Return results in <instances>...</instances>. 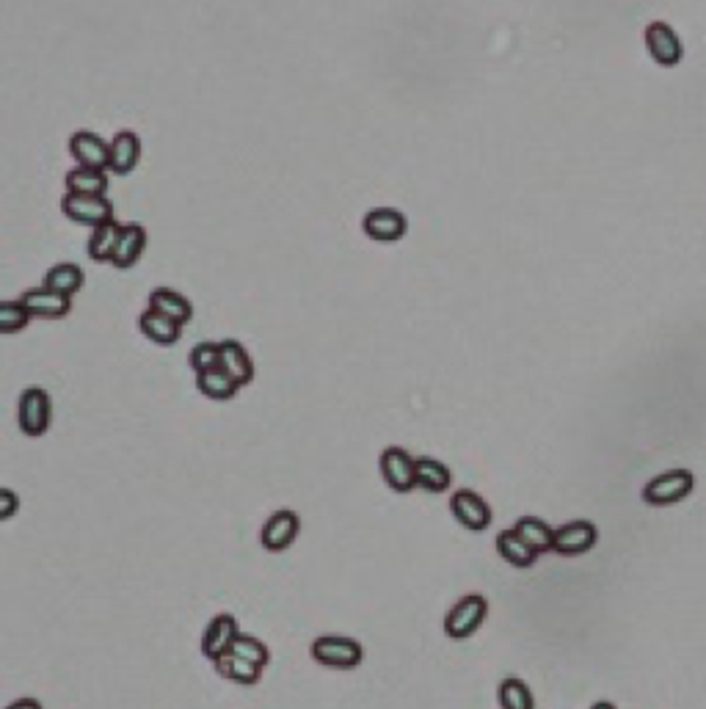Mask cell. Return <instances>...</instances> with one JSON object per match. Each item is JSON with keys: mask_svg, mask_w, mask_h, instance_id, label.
<instances>
[{"mask_svg": "<svg viewBox=\"0 0 706 709\" xmlns=\"http://www.w3.org/2000/svg\"><path fill=\"white\" fill-rule=\"evenodd\" d=\"M312 660L331 671H353L365 663V646L348 635H320L309 646Z\"/></svg>", "mask_w": 706, "mask_h": 709, "instance_id": "1", "label": "cell"}, {"mask_svg": "<svg viewBox=\"0 0 706 709\" xmlns=\"http://www.w3.org/2000/svg\"><path fill=\"white\" fill-rule=\"evenodd\" d=\"M17 425L28 439H39L50 431L53 425V398L42 387L23 389L17 401Z\"/></svg>", "mask_w": 706, "mask_h": 709, "instance_id": "2", "label": "cell"}, {"mask_svg": "<svg viewBox=\"0 0 706 709\" xmlns=\"http://www.w3.org/2000/svg\"><path fill=\"white\" fill-rule=\"evenodd\" d=\"M486 616H489L486 596H464V599H458L456 605L450 607V613L445 616V635L450 641H467V638H472L483 627Z\"/></svg>", "mask_w": 706, "mask_h": 709, "instance_id": "3", "label": "cell"}, {"mask_svg": "<svg viewBox=\"0 0 706 709\" xmlns=\"http://www.w3.org/2000/svg\"><path fill=\"white\" fill-rule=\"evenodd\" d=\"M695 475L690 469H671V472H662L657 478H651L643 486V500L654 508H668V505L682 503L684 497L693 494Z\"/></svg>", "mask_w": 706, "mask_h": 709, "instance_id": "4", "label": "cell"}, {"mask_svg": "<svg viewBox=\"0 0 706 709\" xmlns=\"http://www.w3.org/2000/svg\"><path fill=\"white\" fill-rule=\"evenodd\" d=\"M414 461L406 447H384L381 458H378V469H381V478L387 483L389 489L395 494H409L411 489H417L414 483Z\"/></svg>", "mask_w": 706, "mask_h": 709, "instance_id": "5", "label": "cell"}, {"mask_svg": "<svg viewBox=\"0 0 706 709\" xmlns=\"http://www.w3.org/2000/svg\"><path fill=\"white\" fill-rule=\"evenodd\" d=\"M61 213H64L72 224L94 229L114 218V205H111L108 196L64 194V199H61Z\"/></svg>", "mask_w": 706, "mask_h": 709, "instance_id": "6", "label": "cell"}, {"mask_svg": "<svg viewBox=\"0 0 706 709\" xmlns=\"http://www.w3.org/2000/svg\"><path fill=\"white\" fill-rule=\"evenodd\" d=\"M298 533H301V516L293 508H279L265 519L260 544L268 552H287L298 541Z\"/></svg>", "mask_w": 706, "mask_h": 709, "instance_id": "7", "label": "cell"}, {"mask_svg": "<svg viewBox=\"0 0 706 709\" xmlns=\"http://www.w3.org/2000/svg\"><path fill=\"white\" fill-rule=\"evenodd\" d=\"M362 229L370 241L398 243L409 232V218L403 216L398 207H373L362 218Z\"/></svg>", "mask_w": 706, "mask_h": 709, "instance_id": "8", "label": "cell"}, {"mask_svg": "<svg viewBox=\"0 0 706 709\" xmlns=\"http://www.w3.org/2000/svg\"><path fill=\"white\" fill-rule=\"evenodd\" d=\"M643 39H646V50H649L651 61L660 64V67L671 69L684 58L682 39H679V34L673 31L671 25L662 23V20H654V23L646 25Z\"/></svg>", "mask_w": 706, "mask_h": 709, "instance_id": "9", "label": "cell"}, {"mask_svg": "<svg viewBox=\"0 0 706 709\" xmlns=\"http://www.w3.org/2000/svg\"><path fill=\"white\" fill-rule=\"evenodd\" d=\"M599 541V530L588 519H577V522H566L563 527L555 530L552 538V552H558L563 558H577L591 552Z\"/></svg>", "mask_w": 706, "mask_h": 709, "instance_id": "10", "label": "cell"}, {"mask_svg": "<svg viewBox=\"0 0 706 709\" xmlns=\"http://www.w3.org/2000/svg\"><path fill=\"white\" fill-rule=\"evenodd\" d=\"M450 514L469 533H483L491 525V505L472 489H458L450 497Z\"/></svg>", "mask_w": 706, "mask_h": 709, "instance_id": "11", "label": "cell"}, {"mask_svg": "<svg viewBox=\"0 0 706 709\" xmlns=\"http://www.w3.org/2000/svg\"><path fill=\"white\" fill-rule=\"evenodd\" d=\"M69 155L75 166H86V169H105L111 163V141H105L103 136H97L92 130H78L69 136Z\"/></svg>", "mask_w": 706, "mask_h": 709, "instance_id": "12", "label": "cell"}, {"mask_svg": "<svg viewBox=\"0 0 706 709\" xmlns=\"http://www.w3.org/2000/svg\"><path fill=\"white\" fill-rule=\"evenodd\" d=\"M20 301L28 309V315L39 318V321H61V318H67L69 312H72V298L61 296V293L45 285L25 290Z\"/></svg>", "mask_w": 706, "mask_h": 709, "instance_id": "13", "label": "cell"}, {"mask_svg": "<svg viewBox=\"0 0 706 709\" xmlns=\"http://www.w3.org/2000/svg\"><path fill=\"white\" fill-rule=\"evenodd\" d=\"M238 618L232 613H218L216 618H210V624L205 627L202 635V654H205L210 663H216L218 657L232 652V643L238 638Z\"/></svg>", "mask_w": 706, "mask_h": 709, "instance_id": "14", "label": "cell"}, {"mask_svg": "<svg viewBox=\"0 0 706 709\" xmlns=\"http://www.w3.org/2000/svg\"><path fill=\"white\" fill-rule=\"evenodd\" d=\"M147 229L141 227V224H136V221H130V224H122V235H119V243H116V252L114 257H111V265L114 268H119V271H130V268H136L138 260L144 257V252H147Z\"/></svg>", "mask_w": 706, "mask_h": 709, "instance_id": "15", "label": "cell"}, {"mask_svg": "<svg viewBox=\"0 0 706 709\" xmlns=\"http://www.w3.org/2000/svg\"><path fill=\"white\" fill-rule=\"evenodd\" d=\"M141 138L133 130H119L111 138V163H108V172L127 177V174L136 172V166L141 163Z\"/></svg>", "mask_w": 706, "mask_h": 709, "instance_id": "16", "label": "cell"}, {"mask_svg": "<svg viewBox=\"0 0 706 709\" xmlns=\"http://www.w3.org/2000/svg\"><path fill=\"white\" fill-rule=\"evenodd\" d=\"M149 309L166 315V318L180 323V326L194 321V304H191V298L177 293V290H171V287H155V290L149 293Z\"/></svg>", "mask_w": 706, "mask_h": 709, "instance_id": "17", "label": "cell"}, {"mask_svg": "<svg viewBox=\"0 0 706 709\" xmlns=\"http://www.w3.org/2000/svg\"><path fill=\"white\" fill-rule=\"evenodd\" d=\"M414 483L428 494H442L453 486V472L439 458L420 456L414 461Z\"/></svg>", "mask_w": 706, "mask_h": 709, "instance_id": "18", "label": "cell"}, {"mask_svg": "<svg viewBox=\"0 0 706 709\" xmlns=\"http://www.w3.org/2000/svg\"><path fill=\"white\" fill-rule=\"evenodd\" d=\"M218 345H221V362H218V367H224L240 387H249L257 370H254V359L246 351V345L240 343V340H221Z\"/></svg>", "mask_w": 706, "mask_h": 709, "instance_id": "19", "label": "cell"}, {"mask_svg": "<svg viewBox=\"0 0 706 709\" xmlns=\"http://www.w3.org/2000/svg\"><path fill=\"white\" fill-rule=\"evenodd\" d=\"M138 329H141V334L147 337L149 343L163 345V348H169V345H174L183 337V326L180 323H174L171 318L149 307L138 315Z\"/></svg>", "mask_w": 706, "mask_h": 709, "instance_id": "20", "label": "cell"}, {"mask_svg": "<svg viewBox=\"0 0 706 709\" xmlns=\"http://www.w3.org/2000/svg\"><path fill=\"white\" fill-rule=\"evenodd\" d=\"M196 389L205 395L207 401L224 403L238 395L240 384L229 376L224 367H213V370H205V373H196Z\"/></svg>", "mask_w": 706, "mask_h": 709, "instance_id": "21", "label": "cell"}, {"mask_svg": "<svg viewBox=\"0 0 706 709\" xmlns=\"http://www.w3.org/2000/svg\"><path fill=\"white\" fill-rule=\"evenodd\" d=\"M67 194L80 196H105L108 194V172L105 169H86V166H75L69 169L64 177Z\"/></svg>", "mask_w": 706, "mask_h": 709, "instance_id": "22", "label": "cell"}, {"mask_svg": "<svg viewBox=\"0 0 706 709\" xmlns=\"http://www.w3.org/2000/svg\"><path fill=\"white\" fill-rule=\"evenodd\" d=\"M42 285L56 290L61 296L75 298L86 285V274H83V268L78 263H56L53 268H47Z\"/></svg>", "mask_w": 706, "mask_h": 709, "instance_id": "23", "label": "cell"}, {"mask_svg": "<svg viewBox=\"0 0 706 709\" xmlns=\"http://www.w3.org/2000/svg\"><path fill=\"white\" fill-rule=\"evenodd\" d=\"M497 552L505 563H511L516 569H530L538 561V552L524 541L516 530H502L497 536Z\"/></svg>", "mask_w": 706, "mask_h": 709, "instance_id": "24", "label": "cell"}, {"mask_svg": "<svg viewBox=\"0 0 706 709\" xmlns=\"http://www.w3.org/2000/svg\"><path fill=\"white\" fill-rule=\"evenodd\" d=\"M119 235H122V224H119L116 218H111V221H105V224L92 229L89 243H86V252H89L94 263H111V257H114L116 252V243H119Z\"/></svg>", "mask_w": 706, "mask_h": 709, "instance_id": "25", "label": "cell"}, {"mask_svg": "<svg viewBox=\"0 0 706 709\" xmlns=\"http://www.w3.org/2000/svg\"><path fill=\"white\" fill-rule=\"evenodd\" d=\"M216 671L221 679H229V682H235V685H243V687H251L257 685L262 679V671L265 668H260V665L249 663V660H243V657H238V654H224V657H218L216 663Z\"/></svg>", "mask_w": 706, "mask_h": 709, "instance_id": "26", "label": "cell"}, {"mask_svg": "<svg viewBox=\"0 0 706 709\" xmlns=\"http://www.w3.org/2000/svg\"><path fill=\"white\" fill-rule=\"evenodd\" d=\"M513 530L519 533V536L530 544V547L536 549L538 555H544V552H552V538H555V530L541 519V516H522L516 525H513Z\"/></svg>", "mask_w": 706, "mask_h": 709, "instance_id": "27", "label": "cell"}, {"mask_svg": "<svg viewBox=\"0 0 706 709\" xmlns=\"http://www.w3.org/2000/svg\"><path fill=\"white\" fill-rule=\"evenodd\" d=\"M497 698H500V709H536L533 690L524 685L522 679H516V676L502 679Z\"/></svg>", "mask_w": 706, "mask_h": 709, "instance_id": "28", "label": "cell"}, {"mask_svg": "<svg viewBox=\"0 0 706 709\" xmlns=\"http://www.w3.org/2000/svg\"><path fill=\"white\" fill-rule=\"evenodd\" d=\"M34 321L28 315L25 304L17 298V301H0V334H20L28 329V323Z\"/></svg>", "mask_w": 706, "mask_h": 709, "instance_id": "29", "label": "cell"}, {"mask_svg": "<svg viewBox=\"0 0 706 709\" xmlns=\"http://www.w3.org/2000/svg\"><path fill=\"white\" fill-rule=\"evenodd\" d=\"M232 654H238V657H243V660L260 665V668H265V665L271 663V649H268L260 638L249 635V632H238V638H235V643H232Z\"/></svg>", "mask_w": 706, "mask_h": 709, "instance_id": "30", "label": "cell"}, {"mask_svg": "<svg viewBox=\"0 0 706 709\" xmlns=\"http://www.w3.org/2000/svg\"><path fill=\"white\" fill-rule=\"evenodd\" d=\"M218 362H221V345L210 343V340L196 343L194 348H191V354H188V365H191L194 373L213 370V367H218Z\"/></svg>", "mask_w": 706, "mask_h": 709, "instance_id": "31", "label": "cell"}, {"mask_svg": "<svg viewBox=\"0 0 706 709\" xmlns=\"http://www.w3.org/2000/svg\"><path fill=\"white\" fill-rule=\"evenodd\" d=\"M17 511H20V494L14 492V489L0 486V522H9V519H14V516H17Z\"/></svg>", "mask_w": 706, "mask_h": 709, "instance_id": "32", "label": "cell"}, {"mask_svg": "<svg viewBox=\"0 0 706 709\" xmlns=\"http://www.w3.org/2000/svg\"><path fill=\"white\" fill-rule=\"evenodd\" d=\"M6 709H45V707H42V701H39V698L25 696V698H17V701H12V704H9Z\"/></svg>", "mask_w": 706, "mask_h": 709, "instance_id": "33", "label": "cell"}, {"mask_svg": "<svg viewBox=\"0 0 706 709\" xmlns=\"http://www.w3.org/2000/svg\"><path fill=\"white\" fill-rule=\"evenodd\" d=\"M591 709H615V704L613 701H596Z\"/></svg>", "mask_w": 706, "mask_h": 709, "instance_id": "34", "label": "cell"}]
</instances>
